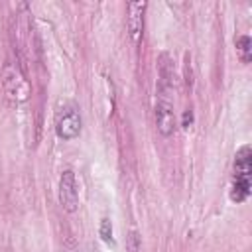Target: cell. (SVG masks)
I'll return each mask as SVG.
<instances>
[{"mask_svg": "<svg viewBox=\"0 0 252 252\" xmlns=\"http://www.w3.org/2000/svg\"><path fill=\"white\" fill-rule=\"evenodd\" d=\"M2 87H4V93L16 102L28 100L30 93H32V87H30L26 75L14 63H6L4 65V69H2Z\"/></svg>", "mask_w": 252, "mask_h": 252, "instance_id": "2", "label": "cell"}, {"mask_svg": "<svg viewBox=\"0 0 252 252\" xmlns=\"http://www.w3.org/2000/svg\"><path fill=\"white\" fill-rule=\"evenodd\" d=\"M98 232H100V238H102L104 242H110V240H112V224H110L108 219H102V220H100Z\"/></svg>", "mask_w": 252, "mask_h": 252, "instance_id": "8", "label": "cell"}, {"mask_svg": "<svg viewBox=\"0 0 252 252\" xmlns=\"http://www.w3.org/2000/svg\"><path fill=\"white\" fill-rule=\"evenodd\" d=\"M128 252H140V238H138V232H136V230L130 232V238H128Z\"/></svg>", "mask_w": 252, "mask_h": 252, "instance_id": "9", "label": "cell"}, {"mask_svg": "<svg viewBox=\"0 0 252 252\" xmlns=\"http://www.w3.org/2000/svg\"><path fill=\"white\" fill-rule=\"evenodd\" d=\"M191 120H193V114H191V110H189V112H185V114H183V126H185V128H189Z\"/></svg>", "mask_w": 252, "mask_h": 252, "instance_id": "10", "label": "cell"}, {"mask_svg": "<svg viewBox=\"0 0 252 252\" xmlns=\"http://www.w3.org/2000/svg\"><path fill=\"white\" fill-rule=\"evenodd\" d=\"M55 130H57V136L61 140H73V138H77L81 134V114L77 112V108H73V106L63 108L57 114Z\"/></svg>", "mask_w": 252, "mask_h": 252, "instance_id": "3", "label": "cell"}, {"mask_svg": "<svg viewBox=\"0 0 252 252\" xmlns=\"http://www.w3.org/2000/svg\"><path fill=\"white\" fill-rule=\"evenodd\" d=\"M236 53H238L242 63H250V59H252V41H250L248 35L236 37Z\"/></svg>", "mask_w": 252, "mask_h": 252, "instance_id": "7", "label": "cell"}, {"mask_svg": "<svg viewBox=\"0 0 252 252\" xmlns=\"http://www.w3.org/2000/svg\"><path fill=\"white\" fill-rule=\"evenodd\" d=\"M144 12H146V2H130L128 4L126 26H128V32H130V37L134 43L140 41L142 32H144Z\"/></svg>", "mask_w": 252, "mask_h": 252, "instance_id": "6", "label": "cell"}, {"mask_svg": "<svg viewBox=\"0 0 252 252\" xmlns=\"http://www.w3.org/2000/svg\"><path fill=\"white\" fill-rule=\"evenodd\" d=\"M59 201L67 213H75L79 207L77 181H75V173L71 169H65L59 177Z\"/></svg>", "mask_w": 252, "mask_h": 252, "instance_id": "4", "label": "cell"}, {"mask_svg": "<svg viewBox=\"0 0 252 252\" xmlns=\"http://www.w3.org/2000/svg\"><path fill=\"white\" fill-rule=\"evenodd\" d=\"M250 173H252V150L246 144L234 156V175H232V187H230V199L234 203H242L248 199Z\"/></svg>", "mask_w": 252, "mask_h": 252, "instance_id": "1", "label": "cell"}, {"mask_svg": "<svg viewBox=\"0 0 252 252\" xmlns=\"http://www.w3.org/2000/svg\"><path fill=\"white\" fill-rule=\"evenodd\" d=\"M156 126L161 136H171L175 130V112L173 100L169 96H158L156 102Z\"/></svg>", "mask_w": 252, "mask_h": 252, "instance_id": "5", "label": "cell"}]
</instances>
